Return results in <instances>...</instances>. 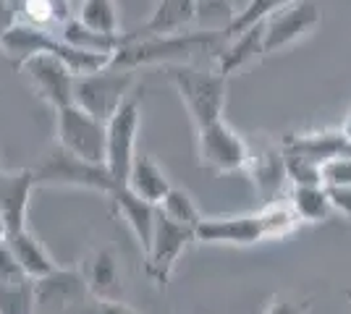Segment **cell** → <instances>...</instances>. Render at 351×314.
<instances>
[{
    "label": "cell",
    "instance_id": "cell-1",
    "mask_svg": "<svg viewBox=\"0 0 351 314\" xmlns=\"http://www.w3.org/2000/svg\"><path fill=\"white\" fill-rule=\"evenodd\" d=\"M299 218L291 209L289 199H270L257 212L241 215H220L202 218L194 228V241L213 244V246H254L260 241H276L291 236L299 228Z\"/></svg>",
    "mask_w": 351,
    "mask_h": 314
},
{
    "label": "cell",
    "instance_id": "cell-2",
    "mask_svg": "<svg viewBox=\"0 0 351 314\" xmlns=\"http://www.w3.org/2000/svg\"><path fill=\"white\" fill-rule=\"evenodd\" d=\"M226 34L220 31L189 29L165 37H145V40H123V45L116 50L110 66L116 68H132L139 71L145 66H184L194 63L199 55L218 58L226 47Z\"/></svg>",
    "mask_w": 351,
    "mask_h": 314
},
{
    "label": "cell",
    "instance_id": "cell-3",
    "mask_svg": "<svg viewBox=\"0 0 351 314\" xmlns=\"http://www.w3.org/2000/svg\"><path fill=\"white\" fill-rule=\"evenodd\" d=\"M165 76L178 92L194 129H202L207 123L223 118L228 81L218 68L210 71L194 63H184V66H165Z\"/></svg>",
    "mask_w": 351,
    "mask_h": 314
},
{
    "label": "cell",
    "instance_id": "cell-4",
    "mask_svg": "<svg viewBox=\"0 0 351 314\" xmlns=\"http://www.w3.org/2000/svg\"><path fill=\"white\" fill-rule=\"evenodd\" d=\"M37 186H60V189H87L97 194L110 196L118 189L113 176L105 165L87 163L82 157L63 150L60 144H53L40 157L37 168H32Z\"/></svg>",
    "mask_w": 351,
    "mask_h": 314
},
{
    "label": "cell",
    "instance_id": "cell-5",
    "mask_svg": "<svg viewBox=\"0 0 351 314\" xmlns=\"http://www.w3.org/2000/svg\"><path fill=\"white\" fill-rule=\"evenodd\" d=\"M139 87L136 71L132 68H116L105 66L100 71L76 76V90H73V105L87 110L89 116L108 120L116 116V110L129 100V94Z\"/></svg>",
    "mask_w": 351,
    "mask_h": 314
},
{
    "label": "cell",
    "instance_id": "cell-6",
    "mask_svg": "<svg viewBox=\"0 0 351 314\" xmlns=\"http://www.w3.org/2000/svg\"><path fill=\"white\" fill-rule=\"evenodd\" d=\"M142 126V87L129 94V100L116 110V116L108 120V155L105 168L113 176L118 186L129 179L134 160H136V139Z\"/></svg>",
    "mask_w": 351,
    "mask_h": 314
},
{
    "label": "cell",
    "instance_id": "cell-7",
    "mask_svg": "<svg viewBox=\"0 0 351 314\" xmlns=\"http://www.w3.org/2000/svg\"><path fill=\"white\" fill-rule=\"evenodd\" d=\"M56 144L87 163L105 165L108 123L76 105H69L63 110H56Z\"/></svg>",
    "mask_w": 351,
    "mask_h": 314
},
{
    "label": "cell",
    "instance_id": "cell-8",
    "mask_svg": "<svg viewBox=\"0 0 351 314\" xmlns=\"http://www.w3.org/2000/svg\"><path fill=\"white\" fill-rule=\"evenodd\" d=\"M197 157L199 168L210 173H239L249 163V144L220 118L197 129Z\"/></svg>",
    "mask_w": 351,
    "mask_h": 314
},
{
    "label": "cell",
    "instance_id": "cell-9",
    "mask_svg": "<svg viewBox=\"0 0 351 314\" xmlns=\"http://www.w3.org/2000/svg\"><path fill=\"white\" fill-rule=\"evenodd\" d=\"M191 241H194V228H186V225H178L168 218H162L160 209H158V225H155L152 241L145 252V272L155 283V288H160V291L168 288V280L173 275L176 265Z\"/></svg>",
    "mask_w": 351,
    "mask_h": 314
},
{
    "label": "cell",
    "instance_id": "cell-10",
    "mask_svg": "<svg viewBox=\"0 0 351 314\" xmlns=\"http://www.w3.org/2000/svg\"><path fill=\"white\" fill-rule=\"evenodd\" d=\"M24 76L29 79L32 92L47 103L53 110H63L73 105V90H76V71L66 60H60L58 55L50 53H40L32 55L29 60H24L19 66Z\"/></svg>",
    "mask_w": 351,
    "mask_h": 314
},
{
    "label": "cell",
    "instance_id": "cell-11",
    "mask_svg": "<svg viewBox=\"0 0 351 314\" xmlns=\"http://www.w3.org/2000/svg\"><path fill=\"white\" fill-rule=\"evenodd\" d=\"M320 5L309 0H296L278 14L267 16L265 18V55L280 53L286 47H293L296 42L307 40L320 27Z\"/></svg>",
    "mask_w": 351,
    "mask_h": 314
},
{
    "label": "cell",
    "instance_id": "cell-12",
    "mask_svg": "<svg viewBox=\"0 0 351 314\" xmlns=\"http://www.w3.org/2000/svg\"><path fill=\"white\" fill-rule=\"evenodd\" d=\"M92 299L79 270H63L37 280V309H56L60 314H84Z\"/></svg>",
    "mask_w": 351,
    "mask_h": 314
},
{
    "label": "cell",
    "instance_id": "cell-13",
    "mask_svg": "<svg viewBox=\"0 0 351 314\" xmlns=\"http://www.w3.org/2000/svg\"><path fill=\"white\" fill-rule=\"evenodd\" d=\"M0 314H37V280L0 244Z\"/></svg>",
    "mask_w": 351,
    "mask_h": 314
},
{
    "label": "cell",
    "instance_id": "cell-14",
    "mask_svg": "<svg viewBox=\"0 0 351 314\" xmlns=\"http://www.w3.org/2000/svg\"><path fill=\"white\" fill-rule=\"evenodd\" d=\"M34 189H37V181L32 168L0 170V218L8 225V236L29 228L27 212H29V199Z\"/></svg>",
    "mask_w": 351,
    "mask_h": 314
},
{
    "label": "cell",
    "instance_id": "cell-15",
    "mask_svg": "<svg viewBox=\"0 0 351 314\" xmlns=\"http://www.w3.org/2000/svg\"><path fill=\"white\" fill-rule=\"evenodd\" d=\"M82 278L87 283L89 296L103 304L123 301V270L113 249L100 246L84 259Z\"/></svg>",
    "mask_w": 351,
    "mask_h": 314
},
{
    "label": "cell",
    "instance_id": "cell-16",
    "mask_svg": "<svg viewBox=\"0 0 351 314\" xmlns=\"http://www.w3.org/2000/svg\"><path fill=\"white\" fill-rule=\"evenodd\" d=\"M280 152L325 165L333 157H351V142L341 134V129H320L304 134H286V139L280 142Z\"/></svg>",
    "mask_w": 351,
    "mask_h": 314
},
{
    "label": "cell",
    "instance_id": "cell-17",
    "mask_svg": "<svg viewBox=\"0 0 351 314\" xmlns=\"http://www.w3.org/2000/svg\"><path fill=\"white\" fill-rule=\"evenodd\" d=\"M194 27V0H158L147 16L145 24L126 31L123 40H145L189 31Z\"/></svg>",
    "mask_w": 351,
    "mask_h": 314
},
{
    "label": "cell",
    "instance_id": "cell-18",
    "mask_svg": "<svg viewBox=\"0 0 351 314\" xmlns=\"http://www.w3.org/2000/svg\"><path fill=\"white\" fill-rule=\"evenodd\" d=\"M110 202H113V209H116L118 218L132 228L134 239L139 241L142 252H147L152 233H155V225H158V207L145 202L142 196H136L126 186H118L116 192L110 194Z\"/></svg>",
    "mask_w": 351,
    "mask_h": 314
},
{
    "label": "cell",
    "instance_id": "cell-19",
    "mask_svg": "<svg viewBox=\"0 0 351 314\" xmlns=\"http://www.w3.org/2000/svg\"><path fill=\"white\" fill-rule=\"evenodd\" d=\"M260 58H265V21L252 24L249 29L228 37L223 53L218 55V71L228 79Z\"/></svg>",
    "mask_w": 351,
    "mask_h": 314
},
{
    "label": "cell",
    "instance_id": "cell-20",
    "mask_svg": "<svg viewBox=\"0 0 351 314\" xmlns=\"http://www.w3.org/2000/svg\"><path fill=\"white\" fill-rule=\"evenodd\" d=\"M126 189H132L136 196H142L145 202L160 207V202L165 199V194L173 189V183L168 179V173L162 170L155 157L149 155H136L132 170H129V179L123 183Z\"/></svg>",
    "mask_w": 351,
    "mask_h": 314
},
{
    "label": "cell",
    "instance_id": "cell-21",
    "mask_svg": "<svg viewBox=\"0 0 351 314\" xmlns=\"http://www.w3.org/2000/svg\"><path fill=\"white\" fill-rule=\"evenodd\" d=\"M5 246L11 249V254L16 257V262L21 265V270L29 278H34V280H40V278L58 270V262L50 257V252L45 249V244L32 233L29 228H24L19 233H11L5 239Z\"/></svg>",
    "mask_w": 351,
    "mask_h": 314
},
{
    "label": "cell",
    "instance_id": "cell-22",
    "mask_svg": "<svg viewBox=\"0 0 351 314\" xmlns=\"http://www.w3.org/2000/svg\"><path fill=\"white\" fill-rule=\"evenodd\" d=\"M16 21L29 24L37 29L56 31L71 18L69 0H14Z\"/></svg>",
    "mask_w": 351,
    "mask_h": 314
},
{
    "label": "cell",
    "instance_id": "cell-23",
    "mask_svg": "<svg viewBox=\"0 0 351 314\" xmlns=\"http://www.w3.org/2000/svg\"><path fill=\"white\" fill-rule=\"evenodd\" d=\"M289 205L296 212L299 223H325L333 207H330V196L325 183H315V186H291L289 192Z\"/></svg>",
    "mask_w": 351,
    "mask_h": 314
},
{
    "label": "cell",
    "instance_id": "cell-24",
    "mask_svg": "<svg viewBox=\"0 0 351 314\" xmlns=\"http://www.w3.org/2000/svg\"><path fill=\"white\" fill-rule=\"evenodd\" d=\"M56 34H58L63 42H69L71 47L87 50V53H100V55H116V50L123 45V34H121V37H110V34L92 31L89 27H84L76 16H71L63 27H58Z\"/></svg>",
    "mask_w": 351,
    "mask_h": 314
},
{
    "label": "cell",
    "instance_id": "cell-25",
    "mask_svg": "<svg viewBox=\"0 0 351 314\" xmlns=\"http://www.w3.org/2000/svg\"><path fill=\"white\" fill-rule=\"evenodd\" d=\"M247 170L252 181H254V186L260 189V192H267V194H273L276 189H278L280 183L286 181V168H283V152L273 150V147H267L263 150L260 155L257 152L249 150V163H247Z\"/></svg>",
    "mask_w": 351,
    "mask_h": 314
},
{
    "label": "cell",
    "instance_id": "cell-26",
    "mask_svg": "<svg viewBox=\"0 0 351 314\" xmlns=\"http://www.w3.org/2000/svg\"><path fill=\"white\" fill-rule=\"evenodd\" d=\"M76 18L92 31L121 37V18H118L116 0H82Z\"/></svg>",
    "mask_w": 351,
    "mask_h": 314
},
{
    "label": "cell",
    "instance_id": "cell-27",
    "mask_svg": "<svg viewBox=\"0 0 351 314\" xmlns=\"http://www.w3.org/2000/svg\"><path fill=\"white\" fill-rule=\"evenodd\" d=\"M234 0H194V27L202 31H220L234 24L236 18Z\"/></svg>",
    "mask_w": 351,
    "mask_h": 314
},
{
    "label": "cell",
    "instance_id": "cell-28",
    "mask_svg": "<svg viewBox=\"0 0 351 314\" xmlns=\"http://www.w3.org/2000/svg\"><path fill=\"white\" fill-rule=\"evenodd\" d=\"M160 215L162 218H168V220H173L178 225H186V228H197L199 220L205 218L202 215V209L197 207V202H194V196L186 192V189H181V186H173L165 199L160 202Z\"/></svg>",
    "mask_w": 351,
    "mask_h": 314
},
{
    "label": "cell",
    "instance_id": "cell-29",
    "mask_svg": "<svg viewBox=\"0 0 351 314\" xmlns=\"http://www.w3.org/2000/svg\"><path fill=\"white\" fill-rule=\"evenodd\" d=\"M291 3H296V0H249L247 5L236 14L234 24L226 29V40H228V37H234V34H239V31L249 29L252 24L265 21L267 16L278 14V11H283L286 5H291Z\"/></svg>",
    "mask_w": 351,
    "mask_h": 314
},
{
    "label": "cell",
    "instance_id": "cell-30",
    "mask_svg": "<svg viewBox=\"0 0 351 314\" xmlns=\"http://www.w3.org/2000/svg\"><path fill=\"white\" fill-rule=\"evenodd\" d=\"M325 186H351V157H333L322 165Z\"/></svg>",
    "mask_w": 351,
    "mask_h": 314
},
{
    "label": "cell",
    "instance_id": "cell-31",
    "mask_svg": "<svg viewBox=\"0 0 351 314\" xmlns=\"http://www.w3.org/2000/svg\"><path fill=\"white\" fill-rule=\"evenodd\" d=\"M330 196V207L336 215L351 220V186H325Z\"/></svg>",
    "mask_w": 351,
    "mask_h": 314
},
{
    "label": "cell",
    "instance_id": "cell-32",
    "mask_svg": "<svg viewBox=\"0 0 351 314\" xmlns=\"http://www.w3.org/2000/svg\"><path fill=\"white\" fill-rule=\"evenodd\" d=\"M312 304L302 299H273L265 314H309Z\"/></svg>",
    "mask_w": 351,
    "mask_h": 314
},
{
    "label": "cell",
    "instance_id": "cell-33",
    "mask_svg": "<svg viewBox=\"0 0 351 314\" xmlns=\"http://www.w3.org/2000/svg\"><path fill=\"white\" fill-rule=\"evenodd\" d=\"M84 314H139L136 309H132L126 301H113V304H103V301H95L92 306L84 309Z\"/></svg>",
    "mask_w": 351,
    "mask_h": 314
},
{
    "label": "cell",
    "instance_id": "cell-34",
    "mask_svg": "<svg viewBox=\"0 0 351 314\" xmlns=\"http://www.w3.org/2000/svg\"><path fill=\"white\" fill-rule=\"evenodd\" d=\"M16 24V3L14 0H0V37Z\"/></svg>",
    "mask_w": 351,
    "mask_h": 314
},
{
    "label": "cell",
    "instance_id": "cell-35",
    "mask_svg": "<svg viewBox=\"0 0 351 314\" xmlns=\"http://www.w3.org/2000/svg\"><path fill=\"white\" fill-rule=\"evenodd\" d=\"M341 134H343V136H346V139L351 142V110L346 113V118H343V123H341Z\"/></svg>",
    "mask_w": 351,
    "mask_h": 314
},
{
    "label": "cell",
    "instance_id": "cell-36",
    "mask_svg": "<svg viewBox=\"0 0 351 314\" xmlns=\"http://www.w3.org/2000/svg\"><path fill=\"white\" fill-rule=\"evenodd\" d=\"M5 239H8V225L0 218V244H5Z\"/></svg>",
    "mask_w": 351,
    "mask_h": 314
},
{
    "label": "cell",
    "instance_id": "cell-37",
    "mask_svg": "<svg viewBox=\"0 0 351 314\" xmlns=\"http://www.w3.org/2000/svg\"><path fill=\"white\" fill-rule=\"evenodd\" d=\"M346 299H349V301H351V288H349V291H346Z\"/></svg>",
    "mask_w": 351,
    "mask_h": 314
}]
</instances>
